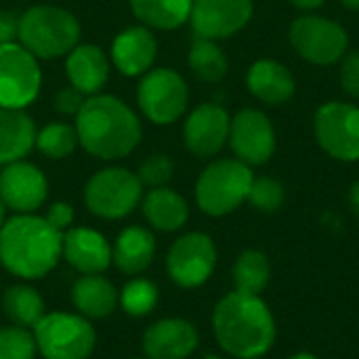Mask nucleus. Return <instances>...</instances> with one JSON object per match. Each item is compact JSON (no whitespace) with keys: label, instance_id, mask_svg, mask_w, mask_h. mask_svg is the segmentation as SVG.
<instances>
[{"label":"nucleus","instance_id":"30","mask_svg":"<svg viewBox=\"0 0 359 359\" xmlns=\"http://www.w3.org/2000/svg\"><path fill=\"white\" fill-rule=\"evenodd\" d=\"M78 143L80 141H78L76 126H69L65 122H50L36 135L38 151L50 160H63L72 156Z\"/></svg>","mask_w":359,"mask_h":359},{"label":"nucleus","instance_id":"12","mask_svg":"<svg viewBox=\"0 0 359 359\" xmlns=\"http://www.w3.org/2000/svg\"><path fill=\"white\" fill-rule=\"evenodd\" d=\"M217 248L206 233H185L168 250L166 269L175 284L183 288L202 286L215 271Z\"/></svg>","mask_w":359,"mask_h":359},{"label":"nucleus","instance_id":"7","mask_svg":"<svg viewBox=\"0 0 359 359\" xmlns=\"http://www.w3.org/2000/svg\"><path fill=\"white\" fill-rule=\"evenodd\" d=\"M143 185L139 177L126 168L109 166L95 172L84 187L88 210L101 219H124L141 202Z\"/></svg>","mask_w":359,"mask_h":359},{"label":"nucleus","instance_id":"5","mask_svg":"<svg viewBox=\"0 0 359 359\" xmlns=\"http://www.w3.org/2000/svg\"><path fill=\"white\" fill-rule=\"evenodd\" d=\"M255 175L248 164L236 160H217L204 168L196 183V202L210 217H225L248 200Z\"/></svg>","mask_w":359,"mask_h":359},{"label":"nucleus","instance_id":"17","mask_svg":"<svg viewBox=\"0 0 359 359\" xmlns=\"http://www.w3.org/2000/svg\"><path fill=\"white\" fill-rule=\"evenodd\" d=\"M198 347V330L179 318L151 324L143 334V351L149 359H185Z\"/></svg>","mask_w":359,"mask_h":359},{"label":"nucleus","instance_id":"9","mask_svg":"<svg viewBox=\"0 0 359 359\" xmlns=\"http://www.w3.org/2000/svg\"><path fill=\"white\" fill-rule=\"evenodd\" d=\"M42 86L38 59L19 42L0 44V107L25 109Z\"/></svg>","mask_w":359,"mask_h":359},{"label":"nucleus","instance_id":"3","mask_svg":"<svg viewBox=\"0 0 359 359\" xmlns=\"http://www.w3.org/2000/svg\"><path fill=\"white\" fill-rule=\"evenodd\" d=\"M63 255V233L34 215H15L0 227V261L25 280L46 276Z\"/></svg>","mask_w":359,"mask_h":359},{"label":"nucleus","instance_id":"34","mask_svg":"<svg viewBox=\"0 0 359 359\" xmlns=\"http://www.w3.org/2000/svg\"><path fill=\"white\" fill-rule=\"evenodd\" d=\"M172 175H175L172 158H168L166 154H154V156L143 160L137 177H139L141 185L156 189V187H166L168 181L172 179Z\"/></svg>","mask_w":359,"mask_h":359},{"label":"nucleus","instance_id":"25","mask_svg":"<svg viewBox=\"0 0 359 359\" xmlns=\"http://www.w3.org/2000/svg\"><path fill=\"white\" fill-rule=\"evenodd\" d=\"M72 301L76 309L86 318H107L118 305V292L114 284L101 273L82 276L72 288Z\"/></svg>","mask_w":359,"mask_h":359},{"label":"nucleus","instance_id":"40","mask_svg":"<svg viewBox=\"0 0 359 359\" xmlns=\"http://www.w3.org/2000/svg\"><path fill=\"white\" fill-rule=\"evenodd\" d=\"M349 206L355 212V217H359V181H355L349 189Z\"/></svg>","mask_w":359,"mask_h":359},{"label":"nucleus","instance_id":"44","mask_svg":"<svg viewBox=\"0 0 359 359\" xmlns=\"http://www.w3.org/2000/svg\"><path fill=\"white\" fill-rule=\"evenodd\" d=\"M204 359H221V358H217V355H206Z\"/></svg>","mask_w":359,"mask_h":359},{"label":"nucleus","instance_id":"14","mask_svg":"<svg viewBox=\"0 0 359 359\" xmlns=\"http://www.w3.org/2000/svg\"><path fill=\"white\" fill-rule=\"evenodd\" d=\"M252 17V0H194L191 27L196 36L223 40L248 25Z\"/></svg>","mask_w":359,"mask_h":359},{"label":"nucleus","instance_id":"45","mask_svg":"<svg viewBox=\"0 0 359 359\" xmlns=\"http://www.w3.org/2000/svg\"><path fill=\"white\" fill-rule=\"evenodd\" d=\"M135 359H149V358H135Z\"/></svg>","mask_w":359,"mask_h":359},{"label":"nucleus","instance_id":"4","mask_svg":"<svg viewBox=\"0 0 359 359\" xmlns=\"http://www.w3.org/2000/svg\"><path fill=\"white\" fill-rule=\"evenodd\" d=\"M17 40L36 59H57L80 44V23L67 8L36 4L19 15Z\"/></svg>","mask_w":359,"mask_h":359},{"label":"nucleus","instance_id":"32","mask_svg":"<svg viewBox=\"0 0 359 359\" xmlns=\"http://www.w3.org/2000/svg\"><path fill=\"white\" fill-rule=\"evenodd\" d=\"M36 349V339L25 328H0V359H34Z\"/></svg>","mask_w":359,"mask_h":359},{"label":"nucleus","instance_id":"28","mask_svg":"<svg viewBox=\"0 0 359 359\" xmlns=\"http://www.w3.org/2000/svg\"><path fill=\"white\" fill-rule=\"evenodd\" d=\"M2 309L8 320L15 322V326L21 328H34L46 313H44V301L38 290L17 284L11 286L2 297Z\"/></svg>","mask_w":359,"mask_h":359},{"label":"nucleus","instance_id":"24","mask_svg":"<svg viewBox=\"0 0 359 359\" xmlns=\"http://www.w3.org/2000/svg\"><path fill=\"white\" fill-rule=\"evenodd\" d=\"M143 215L154 229L177 231L187 223L189 206L181 194L168 187H156L143 198Z\"/></svg>","mask_w":359,"mask_h":359},{"label":"nucleus","instance_id":"11","mask_svg":"<svg viewBox=\"0 0 359 359\" xmlns=\"http://www.w3.org/2000/svg\"><path fill=\"white\" fill-rule=\"evenodd\" d=\"M313 130L320 147L334 160H359V107L332 101L316 111Z\"/></svg>","mask_w":359,"mask_h":359},{"label":"nucleus","instance_id":"2","mask_svg":"<svg viewBox=\"0 0 359 359\" xmlns=\"http://www.w3.org/2000/svg\"><path fill=\"white\" fill-rule=\"evenodd\" d=\"M219 345L236 359L265 355L276 341V322L259 294L233 290L219 301L212 313Z\"/></svg>","mask_w":359,"mask_h":359},{"label":"nucleus","instance_id":"35","mask_svg":"<svg viewBox=\"0 0 359 359\" xmlns=\"http://www.w3.org/2000/svg\"><path fill=\"white\" fill-rule=\"evenodd\" d=\"M341 86L349 97H359V50L345 53L341 59Z\"/></svg>","mask_w":359,"mask_h":359},{"label":"nucleus","instance_id":"6","mask_svg":"<svg viewBox=\"0 0 359 359\" xmlns=\"http://www.w3.org/2000/svg\"><path fill=\"white\" fill-rule=\"evenodd\" d=\"M34 339L44 359H86L97 337L84 316L55 311L34 326Z\"/></svg>","mask_w":359,"mask_h":359},{"label":"nucleus","instance_id":"43","mask_svg":"<svg viewBox=\"0 0 359 359\" xmlns=\"http://www.w3.org/2000/svg\"><path fill=\"white\" fill-rule=\"evenodd\" d=\"M290 359H318L316 355H311V353H299V355H292Z\"/></svg>","mask_w":359,"mask_h":359},{"label":"nucleus","instance_id":"19","mask_svg":"<svg viewBox=\"0 0 359 359\" xmlns=\"http://www.w3.org/2000/svg\"><path fill=\"white\" fill-rule=\"evenodd\" d=\"M63 257L82 276L101 273L111 263L107 240L88 227H72L63 233Z\"/></svg>","mask_w":359,"mask_h":359},{"label":"nucleus","instance_id":"21","mask_svg":"<svg viewBox=\"0 0 359 359\" xmlns=\"http://www.w3.org/2000/svg\"><path fill=\"white\" fill-rule=\"evenodd\" d=\"M248 90L267 105H282L292 99L297 82L292 72L273 59H259L246 74Z\"/></svg>","mask_w":359,"mask_h":359},{"label":"nucleus","instance_id":"22","mask_svg":"<svg viewBox=\"0 0 359 359\" xmlns=\"http://www.w3.org/2000/svg\"><path fill=\"white\" fill-rule=\"evenodd\" d=\"M36 124L23 109L0 107V164L23 160L36 145Z\"/></svg>","mask_w":359,"mask_h":359},{"label":"nucleus","instance_id":"13","mask_svg":"<svg viewBox=\"0 0 359 359\" xmlns=\"http://www.w3.org/2000/svg\"><path fill=\"white\" fill-rule=\"evenodd\" d=\"M229 145L236 158L248 166L265 164L276 151V130L271 120L259 109H242L231 118Z\"/></svg>","mask_w":359,"mask_h":359},{"label":"nucleus","instance_id":"29","mask_svg":"<svg viewBox=\"0 0 359 359\" xmlns=\"http://www.w3.org/2000/svg\"><path fill=\"white\" fill-rule=\"evenodd\" d=\"M271 267L261 250H246L233 265V284L238 292L261 294L269 284Z\"/></svg>","mask_w":359,"mask_h":359},{"label":"nucleus","instance_id":"27","mask_svg":"<svg viewBox=\"0 0 359 359\" xmlns=\"http://www.w3.org/2000/svg\"><path fill=\"white\" fill-rule=\"evenodd\" d=\"M189 69L194 72V76L198 80L217 84L227 76L229 61H227V55L223 53V48L215 40L196 36V40L191 42V48H189Z\"/></svg>","mask_w":359,"mask_h":359},{"label":"nucleus","instance_id":"39","mask_svg":"<svg viewBox=\"0 0 359 359\" xmlns=\"http://www.w3.org/2000/svg\"><path fill=\"white\" fill-rule=\"evenodd\" d=\"M288 2L301 11H316L324 4V0H288Z\"/></svg>","mask_w":359,"mask_h":359},{"label":"nucleus","instance_id":"41","mask_svg":"<svg viewBox=\"0 0 359 359\" xmlns=\"http://www.w3.org/2000/svg\"><path fill=\"white\" fill-rule=\"evenodd\" d=\"M341 2H343V6H347L351 11H359V0H341Z\"/></svg>","mask_w":359,"mask_h":359},{"label":"nucleus","instance_id":"18","mask_svg":"<svg viewBox=\"0 0 359 359\" xmlns=\"http://www.w3.org/2000/svg\"><path fill=\"white\" fill-rule=\"evenodd\" d=\"M158 55V40L145 25H133L120 32L111 42V61L120 74L135 78L151 69Z\"/></svg>","mask_w":359,"mask_h":359},{"label":"nucleus","instance_id":"33","mask_svg":"<svg viewBox=\"0 0 359 359\" xmlns=\"http://www.w3.org/2000/svg\"><path fill=\"white\" fill-rule=\"evenodd\" d=\"M248 202L263 212H273L284 204V187L271 177H259L252 181L248 191Z\"/></svg>","mask_w":359,"mask_h":359},{"label":"nucleus","instance_id":"36","mask_svg":"<svg viewBox=\"0 0 359 359\" xmlns=\"http://www.w3.org/2000/svg\"><path fill=\"white\" fill-rule=\"evenodd\" d=\"M82 103H84V95L74 86H65L55 95V109L65 116H76Z\"/></svg>","mask_w":359,"mask_h":359},{"label":"nucleus","instance_id":"26","mask_svg":"<svg viewBox=\"0 0 359 359\" xmlns=\"http://www.w3.org/2000/svg\"><path fill=\"white\" fill-rule=\"evenodd\" d=\"M194 0H130L135 17L149 29H177L189 21Z\"/></svg>","mask_w":359,"mask_h":359},{"label":"nucleus","instance_id":"37","mask_svg":"<svg viewBox=\"0 0 359 359\" xmlns=\"http://www.w3.org/2000/svg\"><path fill=\"white\" fill-rule=\"evenodd\" d=\"M44 219L48 221L50 227H55L57 231L65 233V229H67V227L72 225V221H74V208H72L69 204H65V202H55V204L48 208V212H46Z\"/></svg>","mask_w":359,"mask_h":359},{"label":"nucleus","instance_id":"16","mask_svg":"<svg viewBox=\"0 0 359 359\" xmlns=\"http://www.w3.org/2000/svg\"><path fill=\"white\" fill-rule=\"evenodd\" d=\"M231 118L219 103L198 105L185 120L183 141L185 147L198 158H210L223 149L229 139Z\"/></svg>","mask_w":359,"mask_h":359},{"label":"nucleus","instance_id":"38","mask_svg":"<svg viewBox=\"0 0 359 359\" xmlns=\"http://www.w3.org/2000/svg\"><path fill=\"white\" fill-rule=\"evenodd\" d=\"M19 34V17L11 11H0V44L15 42Z\"/></svg>","mask_w":359,"mask_h":359},{"label":"nucleus","instance_id":"42","mask_svg":"<svg viewBox=\"0 0 359 359\" xmlns=\"http://www.w3.org/2000/svg\"><path fill=\"white\" fill-rule=\"evenodd\" d=\"M4 212H6V206H4V202L0 200V227L4 225Z\"/></svg>","mask_w":359,"mask_h":359},{"label":"nucleus","instance_id":"1","mask_svg":"<svg viewBox=\"0 0 359 359\" xmlns=\"http://www.w3.org/2000/svg\"><path fill=\"white\" fill-rule=\"evenodd\" d=\"M78 141L95 158H126L141 141L143 128L137 114L114 95H93L84 99L76 114Z\"/></svg>","mask_w":359,"mask_h":359},{"label":"nucleus","instance_id":"23","mask_svg":"<svg viewBox=\"0 0 359 359\" xmlns=\"http://www.w3.org/2000/svg\"><path fill=\"white\" fill-rule=\"evenodd\" d=\"M154 255H156V240L151 231L145 227L133 225V227H126L118 236L116 246L111 250V261L122 273L135 276L149 267V263L154 261Z\"/></svg>","mask_w":359,"mask_h":359},{"label":"nucleus","instance_id":"15","mask_svg":"<svg viewBox=\"0 0 359 359\" xmlns=\"http://www.w3.org/2000/svg\"><path fill=\"white\" fill-rule=\"evenodd\" d=\"M48 183L44 172L29 162L6 164L0 172V200L17 215H29L44 204Z\"/></svg>","mask_w":359,"mask_h":359},{"label":"nucleus","instance_id":"10","mask_svg":"<svg viewBox=\"0 0 359 359\" xmlns=\"http://www.w3.org/2000/svg\"><path fill=\"white\" fill-rule=\"evenodd\" d=\"M290 44L309 63L332 65L343 59L349 36L345 27L328 17L303 15L290 25Z\"/></svg>","mask_w":359,"mask_h":359},{"label":"nucleus","instance_id":"8","mask_svg":"<svg viewBox=\"0 0 359 359\" xmlns=\"http://www.w3.org/2000/svg\"><path fill=\"white\" fill-rule=\"evenodd\" d=\"M189 101V90L179 72L170 67H156L145 72L139 88L137 103L143 116L154 124H172L177 122Z\"/></svg>","mask_w":359,"mask_h":359},{"label":"nucleus","instance_id":"20","mask_svg":"<svg viewBox=\"0 0 359 359\" xmlns=\"http://www.w3.org/2000/svg\"><path fill=\"white\" fill-rule=\"evenodd\" d=\"M65 74L84 97L99 95L109 80V59L97 44H78L67 53Z\"/></svg>","mask_w":359,"mask_h":359},{"label":"nucleus","instance_id":"31","mask_svg":"<svg viewBox=\"0 0 359 359\" xmlns=\"http://www.w3.org/2000/svg\"><path fill=\"white\" fill-rule=\"evenodd\" d=\"M158 303V288L149 280H133L120 294V305L128 316H147Z\"/></svg>","mask_w":359,"mask_h":359}]
</instances>
